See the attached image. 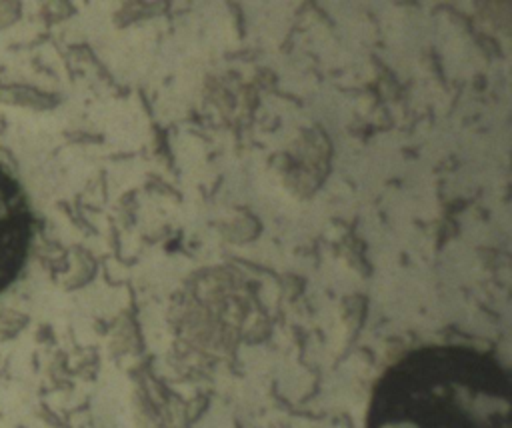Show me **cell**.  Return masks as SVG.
<instances>
[{"instance_id": "obj_1", "label": "cell", "mask_w": 512, "mask_h": 428, "mask_svg": "<svg viewBox=\"0 0 512 428\" xmlns=\"http://www.w3.org/2000/svg\"><path fill=\"white\" fill-rule=\"evenodd\" d=\"M366 428H512L510 378L468 346L412 350L376 382Z\"/></svg>"}, {"instance_id": "obj_2", "label": "cell", "mask_w": 512, "mask_h": 428, "mask_svg": "<svg viewBox=\"0 0 512 428\" xmlns=\"http://www.w3.org/2000/svg\"><path fill=\"white\" fill-rule=\"evenodd\" d=\"M32 236V216L18 182L0 168V292L20 274Z\"/></svg>"}]
</instances>
